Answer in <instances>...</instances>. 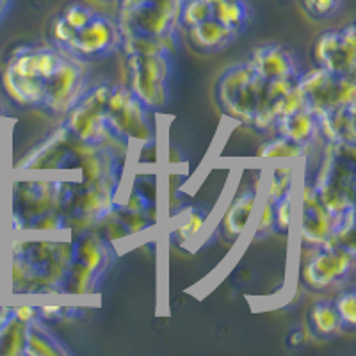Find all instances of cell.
<instances>
[{"label":"cell","mask_w":356,"mask_h":356,"mask_svg":"<svg viewBox=\"0 0 356 356\" xmlns=\"http://www.w3.org/2000/svg\"><path fill=\"white\" fill-rule=\"evenodd\" d=\"M72 349L63 342L41 317L27 323L24 356H70Z\"/></svg>","instance_id":"21"},{"label":"cell","mask_w":356,"mask_h":356,"mask_svg":"<svg viewBox=\"0 0 356 356\" xmlns=\"http://www.w3.org/2000/svg\"><path fill=\"white\" fill-rule=\"evenodd\" d=\"M72 259V235H15L9 244L8 280L13 292H65Z\"/></svg>","instance_id":"1"},{"label":"cell","mask_w":356,"mask_h":356,"mask_svg":"<svg viewBox=\"0 0 356 356\" xmlns=\"http://www.w3.org/2000/svg\"><path fill=\"white\" fill-rule=\"evenodd\" d=\"M275 234V211H273V202L262 196V207H260L259 219L255 222V228L251 232V237L255 241H262L271 237Z\"/></svg>","instance_id":"33"},{"label":"cell","mask_w":356,"mask_h":356,"mask_svg":"<svg viewBox=\"0 0 356 356\" xmlns=\"http://www.w3.org/2000/svg\"><path fill=\"white\" fill-rule=\"evenodd\" d=\"M298 86L307 98V106L317 116L356 104L355 75H339L317 66L301 73Z\"/></svg>","instance_id":"12"},{"label":"cell","mask_w":356,"mask_h":356,"mask_svg":"<svg viewBox=\"0 0 356 356\" xmlns=\"http://www.w3.org/2000/svg\"><path fill=\"white\" fill-rule=\"evenodd\" d=\"M312 180L324 207L335 218L355 211V148L324 141L323 159Z\"/></svg>","instance_id":"4"},{"label":"cell","mask_w":356,"mask_h":356,"mask_svg":"<svg viewBox=\"0 0 356 356\" xmlns=\"http://www.w3.org/2000/svg\"><path fill=\"white\" fill-rule=\"evenodd\" d=\"M120 47H122V34H120L118 24L106 15L98 13L86 27L77 31L65 52L89 63L113 56L120 50Z\"/></svg>","instance_id":"14"},{"label":"cell","mask_w":356,"mask_h":356,"mask_svg":"<svg viewBox=\"0 0 356 356\" xmlns=\"http://www.w3.org/2000/svg\"><path fill=\"white\" fill-rule=\"evenodd\" d=\"M75 34H77V31H75L61 15H57L52 20V24H50V43L56 44L57 49H68V44L72 43Z\"/></svg>","instance_id":"34"},{"label":"cell","mask_w":356,"mask_h":356,"mask_svg":"<svg viewBox=\"0 0 356 356\" xmlns=\"http://www.w3.org/2000/svg\"><path fill=\"white\" fill-rule=\"evenodd\" d=\"M273 211H275V234H291L292 222H294V189L276 200L273 203Z\"/></svg>","instance_id":"29"},{"label":"cell","mask_w":356,"mask_h":356,"mask_svg":"<svg viewBox=\"0 0 356 356\" xmlns=\"http://www.w3.org/2000/svg\"><path fill=\"white\" fill-rule=\"evenodd\" d=\"M248 61L260 73L266 81H278V79L300 77V61L296 59L294 52L282 43H264L251 50Z\"/></svg>","instance_id":"16"},{"label":"cell","mask_w":356,"mask_h":356,"mask_svg":"<svg viewBox=\"0 0 356 356\" xmlns=\"http://www.w3.org/2000/svg\"><path fill=\"white\" fill-rule=\"evenodd\" d=\"M114 262V246L98 232H79L72 237V259L68 266L66 294H93L100 289Z\"/></svg>","instance_id":"5"},{"label":"cell","mask_w":356,"mask_h":356,"mask_svg":"<svg viewBox=\"0 0 356 356\" xmlns=\"http://www.w3.org/2000/svg\"><path fill=\"white\" fill-rule=\"evenodd\" d=\"M88 63L66 52L59 68L44 84L41 113L54 118L65 116L88 89Z\"/></svg>","instance_id":"13"},{"label":"cell","mask_w":356,"mask_h":356,"mask_svg":"<svg viewBox=\"0 0 356 356\" xmlns=\"http://www.w3.org/2000/svg\"><path fill=\"white\" fill-rule=\"evenodd\" d=\"M13 314L24 323H31L33 319L40 317L38 307H29V305H22V307H13Z\"/></svg>","instance_id":"35"},{"label":"cell","mask_w":356,"mask_h":356,"mask_svg":"<svg viewBox=\"0 0 356 356\" xmlns=\"http://www.w3.org/2000/svg\"><path fill=\"white\" fill-rule=\"evenodd\" d=\"M170 57L166 52L127 56V86L150 113H159L170 104Z\"/></svg>","instance_id":"8"},{"label":"cell","mask_w":356,"mask_h":356,"mask_svg":"<svg viewBox=\"0 0 356 356\" xmlns=\"http://www.w3.org/2000/svg\"><path fill=\"white\" fill-rule=\"evenodd\" d=\"M184 33H186V40L191 49L200 54L221 52L239 38L235 31L222 25L216 18H207V20L186 29Z\"/></svg>","instance_id":"18"},{"label":"cell","mask_w":356,"mask_h":356,"mask_svg":"<svg viewBox=\"0 0 356 356\" xmlns=\"http://www.w3.org/2000/svg\"><path fill=\"white\" fill-rule=\"evenodd\" d=\"M260 196H262V182L257 187H246V189L241 191L239 195L232 200V203L228 205L225 214H222L221 225H219L225 239L237 243L246 234L257 207H259Z\"/></svg>","instance_id":"17"},{"label":"cell","mask_w":356,"mask_h":356,"mask_svg":"<svg viewBox=\"0 0 356 356\" xmlns=\"http://www.w3.org/2000/svg\"><path fill=\"white\" fill-rule=\"evenodd\" d=\"M68 180H25L11 184L9 230L13 235H72L63 212Z\"/></svg>","instance_id":"2"},{"label":"cell","mask_w":356,"mask_h":356,"mask_svg":"<svg viewBox=\"0 0 356 356\" xmlns=\"http://www.w3.org/2000/svg\"><path fill=\"white\" fill-rule=\"evenodd\" d=\"M307 323L312 335L319 340H330L342 332L333 300H319L312 305L307 314Z\"/></svg>","instance_id":"23"},{"label":"cell","mask_w":356,"mask_h":356,"mask_svg":"<svg viewBox=\"0 0 356 356\" xmlns=\"http://www.w3.org/2000/svg\"><path fill=\"white\" fill-rule=\"evenodd\" d=\"M308 148L291 141L287 138L276 136L269 139L259 148L257 155L266 164H276V162H298L307 155Z\"/></svg>","instance_id":"26"},{"label":"cell","mask_w":356,"mask_h":356,"mask_svg":"<svg viewBox=\"0 0 356 356\" xmlns=\"http://www.w3.org/2000/svg\"><path fill=\"white\" fill-rule=\"evenodd\" d=\"M266 82L250 61L237 63L222 70L214 88L216 102L221 113L250 127L262 106Z\"/></svg>","instance_id":"3"},{"label":"cell","mask_w":356,"mask_h":356,"mask_svg":"<svg viewBox=\"0 0 356 356\" xmlns=\"http://www.w3.org/2000/svg\"><path fill=\"white\" fill-rule=\"evenodd\" d=\"M9 6H11V0H0V22L4 20L6 13H8Z\"/></svg>","instance_id":"36"},{"label":"cell","mask_w":356,"mask_h":356,"mask_svg":"<svg viewBox=\"0 0 356 356\" xmlns=\"http://www.w3.org/2000/svg\"><path fill=\"white\" fill-rule=\"evenodd\" d=\"M109 89V82L88 86V89L81 95V98L63 116L65 118L63 127H66L75 138H79L84 143H89V145L122 146L120 143L114 141L109 129H107L106 106Z\"/></svg>","instance_id":"9"},{"label":"cell","mask_w":356,"mask_h":356,"mask_svg":"<svg viewBox=\"0 0 356 356\" xmlns=\"http://www.w3.org/2000/svg\"><path fill=\"white\" fill-rule=\"evenodd\" d=\"M25 337H27V323L11 314L0 328V355L2 356H24Z\"/></svg>","instance_id":"27"},{"label":"cell","mask_w":356,"mask_h":356,"mask_svg":"<svg viewBox=\"0 0 356 356\" xmlns=\"http://www.w3.org/2000/svg\"><path fill=\"white\" fill-rule=\"evenodd\" d=\"M335 310L339 314L340 324H342V330H348V332H355L356 328V294L355 291H342L335 300Z\"/></svg>","instance_id":"31"},{"label":"cell","mask_w":356,"mask_h":356,"mask_svg":"<svg viewBox=\"0 0 356 356\" xmlns=\"http://www.w3.org/2000/svg\"><path fill=\"white\" fill-rule=\"evenodd\" d=\"M4 122H6V111H4V106H2V102H0V132H2Z\"/></svg>","instance_id":"37"},{"label":"cell","mask_w":356,"mask_h":356,"mask_svg":"<svg viewBox=\"0 0 356 356\" xmlns=\"http://www.w3.org/2000/svg\"><path fill=\"white\" fill-rule=\"evenodd\" d=\"M178 9L180 0H141L138 4L122 9L118 27L155 38L173 52L180 41Z\"/></svg>","instance_id":"10"},{"label":"cell","mask_w":356,"mask_h":356,"mask_svg":"<svg viewBox=\"0 0 356 356\" xmlns=\"http://www.w3.org/2000/svg\"><path fill=\"white\" fill-rule=\"evenodd\" d=\"M150 111L143 106L127 84H111L106 106L107 129L125 148L155 143V127Z\"/></svg>","instance_id":"7"},{"label":"cell","mask_w":356,"mask_h":356,"mask_svg":"<svg viewBox=\"0 0 356 356\" xmlns=\"http://www.w3.org/2000/svg\"><path fill=\"white\" fill-rule=\"evenodd\" d=\"M344 2L346 0H300L307 18L314 22H324L337 17L340 9L344 8Z\"/></svg>","instance_id":"30"},{"label":"cell","mask_w":356,"mask_h":356,"mask_svg":"<svg viewBox=\"0 0 356 356\" xmlns=\"http://www.w3.org/2000/svg\"><path fill=\"white\" fill-rule=\"evenodd\" d=\"M102 2H114V0H102Z\"/></svg>","instance_id":"38"},{"label":"cell","mask_w":356,"mask_h":356,"mask_svg":"<svg viewBox=\"0 0 356 356\" xmlns=\"http://www.w3.org/2000/svg\"><path fill=\"white\" fill-rule=\"evenodd\" d=\"M314 59L319 68L339 75H355L356 72V25L324 31L314 43Z\"/></svg>","instance_id":"15"},{"label":"cell","mask_w":356,"mask_h":356,"mask_svg":"<svg viewBox=\"0 0 356 356\" xmlns=\"http://www.w3.org/2000/svg\"><path fill=\"white\" fill-rule=\"evenodd\" d=\"M70 25H72L75 31H81L82 27L89 24L98 15V11H95L93 8L82 4V2H73V4H68L61 13H59Z\"/></svg>","instance_id":"32"},{"label":"cell","mask_w":356,"mask_h":356,"mask_svg":"<svg viewBox=\"0 0 356 356\" xmlns=\"http://www.w3.org/2000/svg\"><path fill=\"white\" fill-rule=\"evenodd\" d=\"M209 218H211V209L203 203L186 207L178 214H175L170 237L178 246H186L196 241V237L205 230Z\"/></svg>","instance_id":"22"},{"label":"cell","mask_w":356,"mask_h":356,"mask_svg":"<svg viewBox=\"0 0 356 356\" xmlns=\"http://www.w3.org/2000/svg\"><path fill=\"white\" fill-rule=\"evenodd\" d=\"M207 18H212V6L207 0H180V9H178L180 31H186Z\"/></svg>","instance_id":"28"},{"label":"cell","mask_w":356,"mask_h":356,"mask_svg":"<svg viewBox=\"0 0 356 356\" xmlns=\"http://www.w3.org/2000/svg\"><path fill=\"white\" fill-rule=\"evenodd\" d=\"M356 104L339 107L319 118V138L344 148H355L356 145Z\"/></svg>","instance_id":"19"},{"label":"cell","mask_w":356,"mask_h":356,"mask_svg":"<svg viewBox=\"0 0 356 356\" xmlns=\"http://www.w3.org/2000/svg\"><path fill=\"white\" fill-rule=\"evenodd\" d=\"M301 267V280L310 291L324 292L348 282L355 269L356 251L351 243H337L312 250Z\"/></svg>","instance_id":"11"},{"label":"cell","mask_w":356,"mask_h":356,"mask_svg":"<svg viewBox=\"0 0 356 356\" xmlns=\"http://www.w3.org/2000/svg\"><path fill=\"white\" fill-rule=\"evenodd\" d=\"M269 173L262 180V196L275 203L289 191L294 189V168L296 162H276L269 164Z\"/></svg>","instance_id":"25"},{"label":"cell","mask_w":356,"mask_h":356,"mask_svg":"<svg viewBox=\"0 0 356 356\" xmlns=\"http://www.w3.org/2000/svg\"><path fill=\"white\" fill-rule=\"evenodd\" d=\"M273 130H276V136L287 138L308 148L319 139V118L310 107H305L289 116L280 118Z\"/></svg>","instance_id":"20"},{"label":"cell","mask_w":356,"mask_h":356,"mask_svg":"<svg viewBox=\"0 0 356 356\" xmlns=\"http://www.w3.org/2000/svg\"><path fill=\"white\" fill-rule=\"evenodd\" d=\"M355 228V211L342 216H333L324 207L316 184L310 175H305L301 187V214H300V241L310 250L346 243Z\"/></svg>","instance_id":"6"},{"label":"cell","mask_w":356,"mask_h":356,"mask_svg":"<svg viewBox=\"0 0 356 356\" xmlns=\"http://www.w3.org/2000/svg\"><path fill=\"white\" fill-rule=\"evenodd\" d=\"M212 18L219 20L241 36L251 24L253 9L248 4V0H221L212 6Z\"/></svg>","instance_id":"24"}]
</instances>
